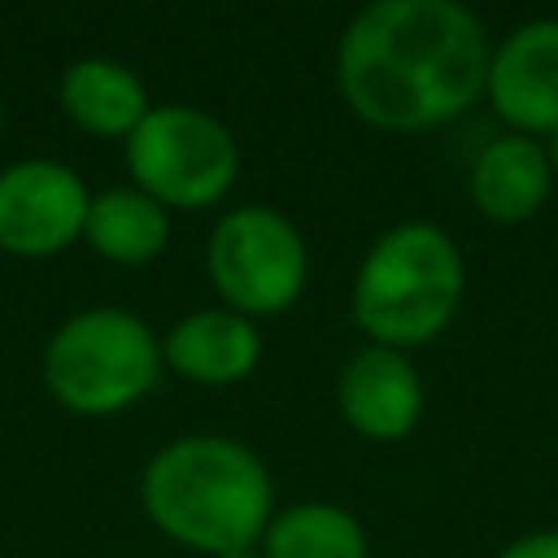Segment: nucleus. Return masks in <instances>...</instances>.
I'll list each match as a JSON object with an SVG mask.
<instances>
[{"label":"nucleus","instance_id":"nucleus-2","mask_svg":"<svg viewBox=\"0 0 558 558\" xmlns=\"http://www.w3.org/2000/svg\"><path fill=\"white\" fill-rule=\"evenodd\" d=\"M140 501L161 536L209 558L253 549L275 519L266 462L248 445L209 432L161 445L140 475Z\"/></svg>","mask_w":558,"mask_h":558},{"label":"nucleus","instance_id":"nucleus-10","mask_svg":"<svg viewBox=\"0 0 558 558\" xmlns=\"http://www.w3.org/2000/svg\"><path fill=\"white\" fill-rule=\"evenodd\" d=\"M262 357V331L253 318L214 305V310H192L183 314L166 336H161V362L205 388H227L253 375Z\"/></svg>","mask_w":558,"mask_h":558},{"label":"nucleus","instance_id":"nucleus-14","mask_svg":"<svg viewBox=\"0 0 558 558\" xmlns=\"http://www.w3.org/2000/svg\"><path fill=\"white\" fill-rule=\"evenodd\" d=\"M262 558H371L357 514L331 501H296L279 510L262 536Z\"/></svg>","mask_w":558,"mask_h":558},{"label":"nucleus","instance_id":"nucleus-15","mask_svg":"<svg viewBox=\"0 0 558 558\" xmlns=\"http://www.w3.org/2000/svg\"><path fill=\"white\" fill-rule=\"evenodd\" d=\"M497 558H558V532H527L519 541H510Z\"/></svg>","mask_w":558,"mask_h":558},{"label":"nucleus","instance_id":"nucleus-13","mask_svg":"<svg viewBox=\"0 0 558 558\" xmlns=\"http://www.w3.org/2000/svg\"><path fill=\"white\" fill-rule=\"evenodd\" d=\"M83 240L92 244V253H100L113 266H148L170 244V209L157 205L135 183L105 187L87 205Z\"/></svg>","mask_w":558,"mask_h":558},{"label":"nucleus","instance_id":"nucleus-1","mask_svg":"<svg viewBox=\"0 0 558 558\" xmlns=\"http://www.w3.org/2000/svg\"><path fill=\"white\" fill-rule=\"evenodd\" d=\"M484 22L458 0H375L336 44L344 105L379 131H432L488 92Z\"/></svg>","mask_w":558,"mask_h":558},{"label":"nucleus","instance_id":"nucleus-3","mask_svg":"<svg viewBox=\"0 0 558 558\" xmlns=\"http://www.w3.org/2000/svg\"><path fill=\"white\" fill-rule=\"evenodd\" d=\"M462 288L466 266L453 235L436 222H397L366 248L349 310L371 344L405 353L453 323Z\"/></svg>","mask_w":558,"mask_h":558},{"label":"nucleus","instance_id":"nucleus-4","mask_svg":"<svg viewBox=\"0 0 558 558\" xmlns=\"http://www.w3.org/2000/svg\"><path fill=\"white\" fill-rule=\"evenodd\" d=\"M161 340L153 327L118 305L70 314L44 344V388L70 414L105 418L131 410L161 379Z\"/></svg>","mask_w":558,"mask_h":558},{"label":"nucleus","instance_id":"nucleus-12","mask_svg":"<svg viewBox=\"0 0 558 558\" xmlns=\"http://www.w3.org/2000/svg\"><path fill=\"white\" fill-rule=\"evenodd\" d=\"M57 100L65 118L100 140H126L153 109L144 78L113 57H78L61 70Z\"/></svg>","mask_w":558,"mask_h":558},{"label":"nucleus","instance_id":"nucleus-18","mask_svg":"<svg viewBox=\"0 0 558 558\" xmlns=\"http://www.w3.org/2000/svg\"><path fill=\"white\" fill-rule=\"evenodd\" d=\"M0 135H4V100H0Z\"/></svg>","mask_w":558,"mask_h":558},{"label":"nucleus","instance_id":"nucleus-5","mask_svg":"<svg viewBox=\"0 0 558 558\" xmlns=\"http://www.w3.org/2000/svg\"><path fill=\"white\" fill-rule=\"evenodd\" d=\"M131 183L166 209H205L222 201L240 174L235 135L196 105H153L122 140Z\"/></svg>","mask_w":558,"mask_h":558},{"label":"nucleus","instance_id":"nucleus-8","mask_svg":"<svg viewBox=\"0 0 558 558\" xmlns=\"http://www.w3.org/2000/svg\"><path fill=\"white\" fill-rule=\"evenodd\" d=\"M488 105L519 135L558 131V17L523 22L493 48Z\"/></svg>","mask_w":558,"mask_h":558},{"label":"nucleus","instance_id":"nucleus-7","mask_svg":"<svg viewBox=\"0 0 558 558\" xmlns=\"http://www.w3.org/2000/svg\"><path fill=\"white\" fill-rule=\"evenodd\" d=\"M92 192L57 157H22L0 170V253L52 257L83 240Z\"/></svg>","mask_w":558,"mask_h":558},{"label":"nucleus","instance_id":"nucleus-17","mask_svg":"<svg viewBox=\"0 0 558 558\" xmlns=\"http://www.w3.org/2000/svg\"><path fill=\"white\" fill-rule=\"evenodd\" d=\"M218 558H262V549H231V554H218Z\"/></svg>","mask_w":558,"mask_h":558},{"label":"nucleus","instance_id":"nucleus-16","mask_svg":"<svg viewBox=\"0 0 558 558\" xmlns=\"http://www.w3.org/2000/svg\"><path fill=\"white\" fill-rule=\"evenodd\" d=\"M545 153H549V166H554V170H558V131H554V135H549V144H545Z\"/></svg>","mask_w":558,"mask_h":558},{"label":"nucleus","instance_id":"nucleus-6","mask_svg":"<svg viewBox=\"0 0 558 558\" xmlns=\"http://www.w3.org/2000/svg\"><path fill=\"white\" fill-rule=\"evenodd\" d=\"M205 266L222 305L257 323L296 305L310 275V248L279 209L240 205L214 222Z\"/></svg>","mask_w":558,"mask_h":558},{"label":"nucleus","instance_id":"nucleus-11","mask_svg":"<svg viewBox=\"0 0 558 558\" xmlns=\"http://www.w3.org/2000/svg\"><path fill=\"white\" fill-rule=\"evenodd\" d=\"M554 187V166L541 140L532 135H497L480 148L471 166V201L488 222H527Z\"/></svg>","mask_w":558,"mask_h":558},{"label":"nucleus","instance_id":"nucleus-9","mask_svg":"<svg viewBox=\"0 0 558 558\" xmlns=\"http://www.w3.org/2000/svg\"><path fill=\"white\" fill-rule=\"evenodd\" d=\"M340 418L366 440H401L423 414V379L410 353L366 344L357 349L336 379Z\"/></svg>","mask_w":558,"mask_h":558}]
</instances>
